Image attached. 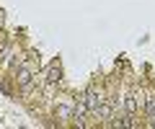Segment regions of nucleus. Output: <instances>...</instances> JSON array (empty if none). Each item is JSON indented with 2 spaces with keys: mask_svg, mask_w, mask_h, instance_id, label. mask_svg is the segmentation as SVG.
<instances>
[{
  "mask_svg": "<svg viewBox=\"0 0 155 129\" xmlns=\"http://www.w3.org/2000/svg\"><path fill=\"white\" fill-rule=\"evenodd\" d=\"M36 70H39V60H31L28 65L18 67V73H16V80H18V85H26L28 80H34V78H36Z\"/></svg>",
  "mask_w": 155,
  "mask_h": 129,
  "instance_id": "nucleus-1",
  "label": "nucleus"
},
{
  "mask_svg": "<svg viewBox=\"0 0 155 129\" xmlns=\"http://www.w3.org/2000/svg\"><path fill=\"white\" fill-rule=\"evenodd\" d=\"M83 98H85V103H88V111H91V114H93L96 108H98L101 103L106 101V98H104V90H101V88H96V85H93V88H91L88 93L83 95Z\"/></svg>",
  "mask_w": 155,
  "mask_h": 129,
  "instance_id": "nucleus-2",
  "label": "nucleus"
},
{
  "mask_svg": "<svg viewBox=\"0 0 155 129\" xmlns=\"http://www.w3.org/2000/svg\"><path fill=\"white\" fill-rule=\"evenodd\" d=\"M60 78H62V67H60V62H54V65H52L49 67V85H54V83H60Z\"/></svg>",
  "mask_w": 155,
  "mask_h": 129,
  "instance_id": "nucleus-3",
  "label": "nucleus"
}]
</instances>
